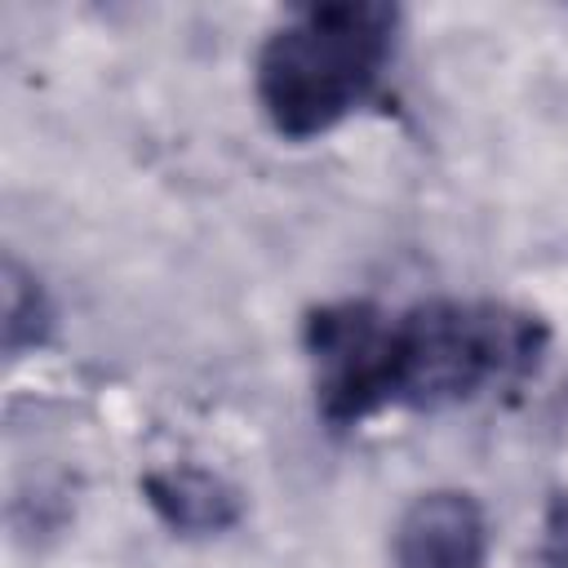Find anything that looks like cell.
I'll return each mask as SVG.
<instances>
[{"label":"cell","instance_id":"277c9868","mask_svg":"<svg viewBox=\"0 0 568 568\" xmlns=\"http://www.w3.org/2000/svg\"><path fill=\"white\" fill-rule=\"evenodd\" d=\"M142 497L178 537H222L244 519L240 493L209 466L178 462L142 475Z\"/></svg>","mask_w":568,"mask_h":568},{"label":"cell","instance_id":"8992f818","mask_svg":"<svg viewBox=\"0 0 568 568\" xmlns=\"http://www.w3.org/2000/svg\"><path fill=\"white\" fill-rule=\"evenodd\" d=\"M541 564L546 568H568V493H559L546 506V519H541Z\"/></svg>","mask_w":568,"mask_h":568},{"label":"cell","instance_id":"3957f363","mask_svg":"<svg viewBox=\"0 0 568 568\" xmlns=\"http://www.w3.org/2000/svg\"><path fill=\"white\" fill-rule=\"evenodd\" d=\"M395 568H488V515L462 488L413 497L390 537Z\"/></svg>","mask_w":568,"mask_h":568},{"label":"cell","instance_id":"6da1fadb","mask_svg":"<svg viewBox=\"0 0 568 568\" xmlns=\"http://www.w3.org/2000/svg\"><path fill=\"white\" fill-rule=\"evenodd\" d=\"M315 408L351 430L386 408H453L524 386L550 328L541 315L488 297H430L404 311L328 302L302 324Z\"/></svg>","mask_w":568,"mask_h":568},{"label":"cell","instance_id":"7a4b0ae2","mask_svg":"<svg viewBox=\"0 0 568 568\" xmlns=\"http://www.w3.org/2000/svg\"><path fill=\"white\" fill-rule=\"evenodd\" d=\"M399 36V9L377 0L311 4L284 18L257 49L253 93L266 124L288 142H311L359 111Z\"/></svg>","mask_w":568,"mask_h":568},{"label":"cell","instance_id":"5b68a950","mask_svg":"<svg viewBox=\"0 0 568 568\" xmlns=\"http://www.w3.org/2000/svg\"><path fill=\"white\" fill-rule=\"evenodd\" d=\"M49 333H53V306H49L44 284L9 257L4 262V351H9V359L40 351L49 342Z\"/></svg>","mask_w":568,"mask_h":568}]
</instances>
